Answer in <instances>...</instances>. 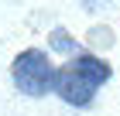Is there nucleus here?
<instances>
[{
  "mask_svg": "<svg viewBox=\"0 0 120 116\" xmlns=\"http://www.w3.org/2000/svg\"><path fill=\"white\" fill-rule=\"evenodd\" d=\"M55 75H58V68L52 65L45 48H24L10 62L14 89L21 96H28V99H41L48 92H55Z\"/></svg>",
  "mask_w": 120,
  "mask_h": 116,
  "instance_id": "nucleus-1",
  "label": "nucleus"
},
{
  "mask_svg": "<svg viewBox=\"0 0 120 116\" xmlns=\"http://www.w3.org/2000/svg\"><path fill=\"white\" fill-rule=\"evenodd\" d=\"M48 48H52V51H58V55H69V58L82 55V51H79V41H75V38H69V31H65V27H55V31L48 34Z\"/></svg>",
  "mask_w": 120,
  "mask_h": 116,
  "instance_id": "nucleus-4",
  "label": "nucleus"
},
{
  "mask_svg": "<svg viewBox=\"0 0 120 116\" xmlns=\"http://www.w3.org/2000/svg\"><path fill=\"white\" fill-rule=\"evenodd\" d=\"M69 68H72L82 82H89L93 89H100V85H106V82L113 79L110 62H106V58H100V55H89V51H82V55H75V58H69Z\"/></svg>",
  "mask_w": 120,
  "mask_h": 116,
  "instance_id": "nucleus-3",
  "label": "nucleus"
},
{
  "mask_svg": "<svg viewBox=\"0 0 120 116\" xmlns=\"http://www.w3.org/2000/svg\"><path fill=\"white\" fill-rule=\"evenodd\" d=\"M55 96L62 99V102H69V106L82 109V106H89L93 99H96V89H93L89 82H82L69 65H65V68H58V75H55Z\"/></svg>",
  "mask_w": 120,
  "mask_h": 116,
  "instance_id": "nucleus-2",
  "label": "nucleus"
}]
</instances>
